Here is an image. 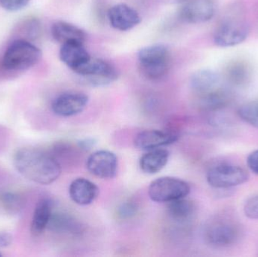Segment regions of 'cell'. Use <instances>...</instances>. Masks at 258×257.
I'll use <instances>...</instances> for the list:
<instances>
[{
  "label": "cell",
  "mask_w": 258,
  "mask_h": 257,
  "mask_svg": "<svg viewBox=\"0 0 258 257\" xmlns=\"http://www.w3.org/2000/svg\"><path fill=\"white\" fill-rule=\"evenodd\" d=\"M220 81L221 76L215 70L200 69L191 76L190 85L197 95H201L218 88Z\"/></svg>",
  "instance_id": "cell-20"
},
{
  "label": "cell",
  "mask_w": 258,
  "mask_h": 257,
  "mask_svg": "<svg viewBox=\"0 0 258 257\" xmlns=\"http://www.w3.org/2000/svg\"><path fill=\"white\" fill-rule=\"evenodd\" d=\"M75 73L79 75L82 83L92 87L109 85L119 77L115 66L101 59L91 58Z\"/></svg>",
  "instance_id": "cell-6"
},
{
  "label": "cell",
  "mask_w": 258,
  "mask_h": 257,
  "mask_svg": "<svg viewBox=\"0 0 258 257\" xmlns=\"http://www.w3.org/2000/svg\"><path fill=\"white\" fill-rule=\"evenodd\" d=\"M196 207L194 202L186 197L180 198L168 202L167 212L172 220L185 222L192 218L195 213Z\"/></svg>",
  "instance_id": "cell-22"
},
{
  "label": "cell",
  "mask_w": 258,
  "mask_h": 257,
  "mask_svg": "<svg viewBox=\"0 0 258 257\" xmlns=\"http://www.w3.org/2000/svg\"><path fill=\"white\" fill-rule=\"evenodd\" d=\"M247 164L253 173L258 175V149L248 155L247 158Z\"/></svg>",
  "instance_id": "cell-29"
},
{
  "label": "cell",
  "mask_w": 258,
  "mask_h": 257,
  "mask_svg": "<svg viewBox=\"0 0 258 257\" xmlns=\"http://www.w3.org/2000/svg\"><path fill=\"white\" fill-rule=\"evenodd\" d=\"M42 53L38 47L25 39H17L3 54L2 65L8 71H23L39 63Z\"/></svg>",
  "instance_id": "cell-5"
},
{
  "label": "cell",
  "mask_w": 258,
  "mask_h": 257,
  "mask_svg": "<svg viewBox=\"0 0 258 257\" xmlns=\"http://www.w3.org/2000/svg\"><path fill=\"white\" fill-rule=\"evenodd\" d=\"M215 13L212 0H187L180 9L181 19L189 24H201L210 21Z\"/></svg>",
  "instance_id": "cell-11"
},
{
  "label": "cell",
  "mask_w": 258,
  "mask_h": 257,
  "mask_svg": "<svg viewBox=\"0 0 258 257\" xmlns=\"http://www.w3.org/2000/svg\"><path fill=\"white\" fill-rule=\"evenodd\" d=\"M224 75L229 84L242 89L249 85L252 81L254 67L251 62L245 59H233L226 66Z\"/></svg>",
  "instance_id": "cell-12"
},
{
  "label": "cell",
  "mask_w": 258,
  "mask_h": 257,
  "mask_svg": "<svg viewBox=\"0 0 258 257\" xmlns=\"http://www.w3.org/2000/svg\"><path fill=\"white\" fill-rule=\"evenodd\" d=\"M86 167L91 174L98 178L111 179L117 173L118 158L110 151H97L88 158Z\"/></svg>",
  "instance_id": "cell-9"
},
{
  "label": "cell",
  "mask_w": 258,
  "mask_h": 257,
  "mask_svg": "<svg viewBox=\"0 0 258 257\" xmlns=\"http://www.w3.org/2000/svg\"><path fill=\"white\" fill-rule=\"evenodd\" d=\"M238 115L244 122L258 128V99L242 104L238 110Z\"/></svg>",
  "instance_id": "cell-25"
},
{
  "label": "cell",
  "mask_w": 258,
  "mask_h": 257,
  "mask_svg": "<svg viewBox=\"0 0 258 257\" xmlns=\"http://www.w3.org/2000/svg\"><path fill=\"white\" fill-rule=\"evenodd\" d=\"M29 2L30 0H0V6L9 12H17L25 8Z\"/></svg>",
  "instance_id": "cell-28"
},
{
  "label": "cell",
  "mask_w": 258,
  "mask_h": 257,
  "mask_svg": "<svg viewBox=\"0 0 258 257\" xmlns=\"http://www.w3.org/2000/svg\"><path fill=\"white\" fill-rule=\"evenodd\" d=\"M83 44L78 42H68L62 44L60 50V60L74 72L92 58Z\"/></svg>",
  "instance_id": "cell-16"
},
{
  "label": "cell",
  "mask_w": 258,
  "mask_h": 257,
  "mask_svg": "<svg viewBox=\"0 0 258 257\" xmlns=\"http://www.w3.org/2000/svg\"><path fill=\"white\" fill-rule=\"evenodd\" d=\"M250 25L243 15L240 6L230 8L225 18L221 20L214 33V42L221 48L236 46L246 40Z\"/></svg>",
  "instance_id": "cell-2"
},
{
  "label": "cell",
  "mask_w": 258,
  "mask_h": 257,
  "mask_svg": "<svg viewBox=\"0 0 258 257\" xmlns=\"http://www.w3.org/2000/svg\"><path fill=\"white\" fill-rule=\"evenodd\" d=\"M138 60L141 73L148 79H161L169 71L170 52L167 47L162 44L141 48L138 53Z\"/></svg>",
  "instance_id": "cell-4"
},
{
  "label": "cell",
  "mask_w": 258,
  "mask_h": 257,
  "mask_svg": "<svg viewBox=\"0 0 258 257\" xmlns=\"http://www.w3.org/2000/svg\"><path fill=\"white\" fill-rule=\"evenodd\" d=\"M245 216L251 220H258V195L252 196L245 202L244 206Z\"/></svg>",
  "instance_id": "cell-27"
},
{
  "label": "cell",
  "mask_w": 258,
  "mask_h": 257,
  "mask_svg": "<svg viewBox=\"0 0 258 257\" xmlns=\"http://www.w3.org/2000/svg\"><path fill=\"white\" fill-rule=\"evenodd\" d=\"M99 194V188L95 183L84 178H76L69 187V196L77 205H89Z\"/></svg>",
  "instance_id": "cell-15"
},
{
  "label": "cell",
  "mask_w": 258,
  "mask_h": 257,
  "mask_svg": "<svg viewBox=\"0 0 258 257\" xmlns=\"http://www.w3.org/2000/svg\"><path fill=\"white\" fill-rule=\"evenodd\" d=\"M51 34L57 42L61 44L71 42L84 43L87 39V34L84 30L74 24L63 21H57L53 24Z\"/></svg>",
  "instance_id": "cell-18"
},
{
  "label": "cell",
  "mask_w": 258,
  "mask_h": 257,
  "mask_svg": "<svg viewBox=\"0 0 258 257\" xmlns=\"http://www.w3.org/2000/svg\"><path fill=\"white\" fill-rule=\"evenodd\" d=\"M12 243V236L7 232H0V247H9Z\"/></svg>",
  "instance_id": "cell-30"
},
{
  "label": "cell",
  "mask_w": 258,
  "mask_h": 257,
  "mask_svg": "<svg viewBox=\"0 0 258 257\" xmlns=\"http://www.w3.org/2000/svg\"><path fill=\"white\" fill-rule=\"evenodd\" d=\"M108 19L113 28L127 31L141 22L138 12L125 3L112 6L108 11Z\"/></svg>",
  "instance_id": "cell-14"
},
{
  "label": "cell",
  "mask_w": 258,
  "mask_h": 257,
  "mask_svg": "<svg viewBox=\"0 0 258 257\" xmlns=\"http://www.w3.org/2000/svg\"><path fill=\"white\" fill-rule=\"evenodd\" d=\"M190 193L187 182L174 177H162L153 181L149 186L150 199L158 203H168L171 201L186 197Z\"/></svg>",
  "instance_id": "cell-7"
},
{
  "label": "cell",
  "mask_w": 258,
  "mask_h": 257,
  "mask_svg": "<svg viewBox=\"0 0 258 257\" xmlns=\"http://www.w3.org/2000/svg\"><path fill=\"white\" fill-rule=\"evenodd\" d=\"M169 155L166 149L158 148L149 150L140 159V167L143 172L149 175L158 173L168 164Z\"/></svg>",
  "instance_id": "cell-21"
},
{
  "label": "cell",
  "mask_w": 258,
  "mask_h": 257,
  "mask_svg": "<svg viewBox=\"0 0 258 257\" xmlns=\"http://www.w3.org/2000/svg\"><path fill=\"white\" fill-rule=\"evenodd\" d=\"M89 97L82 92H65L53 101L51 109L54 114L62 117L75 116L83 111Z\"/></svg>",
  "instance_id": "cell-10"
},
{
  "label": "cell",
  "mask_w": 258,
  "mask_h": 257,
  "mask_svg": "<svg viewBox=\"0 0 258 257\" xmlns=\"http://www.w3.org/2000/svg\"><path fill=\"white\" fill-rule=\"evenodd\" d=\"M95 143H96V141L94 139L86 138L79 141L78 146L80 149H83V150H89L95 146Z\"/></svg>",
  "instance_id": "cell-31"
},
{
  "label": "cell",
  "mask_w": 258,
  "mask_h": 257,
  "mask_svg": "<svg viewBox=\"0 0 258 257\" xmlns=\"http://www.w3.org/2000/svg\"><path fill=\"white\" fill-rule=\"evenodd\" d=\"M231 94L229 91L217 88L206 93L198 95L197 104L203 111L216 112L223 110L231 101Z\"/></svg>",
  "instance_id": "cell-17"
},
{
  "label": "cell",
  "mask_w": 258,
  "mask_h": 257,
  "mask_svg": "<svg viewBox=\"0 0 258 257\" xmlns=\"http://www.w3.org/2000/svg\"><path fill=\"white\" fill-rule=\"evenodd\" d=\"M13 164L23 177L42 185L57 181L62 172L60 163L55 157L33 148L18 149L14 155Z\"/></svg>",
  "instance_id": "cell-1"
},
{
  "label": "cell",
  "mask_w": 258,
  "mask_h": 257,
  "mask_svg": "<svg viewBox=\"0 0 258 257\" xmlns=\"http://www.w3.org/2000/svg\"><path fill=\"white\" fill-rule=\"evenodd\" d=\"M0 204L5 211L10 214H17L24 207V199L18 193L6 192L0 195Z\"/></svg>",
  "instance_id": "cell-24"
},
{
  "label": "cell",
  "mask_w": 258,
  "mask_h": 257,
  "mask_svg": "<svg viewBox=\"0 0 258 257\" xmlns=\"http://www.w3.org/2000/svg\"><path fill=\"white\" fill-rule=\"evenodd\" d=\"M138 211V205L135 201L123 202L117 209V216L121 220H127L134 217Z\"/></svg>",
  "instance_id": "cell-26"
},
{
  "label": "cell",
  "mask_w": 258,
  "mask_h": 257,
  "mask_svg": "<svg viewBox=\"0 0 258 257\" xmlns=\"http://www.w3.org/2000/svg\"><path fill=\"white\" fill-rule=\"evenodd\" d=\"M249 174L239 166L220 164L212 166L206 174L208 184L216 189H228L242 185L249 180Z\"/></svg>",
  "instance_id": "cell-8"
},
{
  "label": "cell",
  "mask_w": 258,
  "mask_h": 257,
  "mask_svg": "<svg viewBox=\"0 0 258 257\" xmlns=\"http://www.w3.org/2000/svg\"><path fill=\"white\" fill-rule=\"evenodd\" d=\"M1 256H2V254H1V253H0V257H1Z\"/></svg>",
  "instance_id": "cell-32"
},
{
  "label": "cell",
  "mask_w": 258,
  "mask_h": 257,
  "mask_svg": "<svg viewBox=\"0 0 258 257\" xmlns=\"http://www.w3.org/2000/svg\"><path fill=\"white\" fill-rule=\"evenodd\" d=\"M52 213L53 203L51 199L44 198L37 202L32 219V234L41 235L48 228Z\"/></svg>",
  "instance_id": "cell-19"
},
{
  "label": "cell",
  "mask_w": 258,
  "mask_h": 257,
  "mask_svg": "<svg viewBox=\"0 0 258 257\" xmlns=\"http://www.w3.org/2000/svg\"><path fill=\"white\" fill-rule=\"evenodd\" d=\"M178 134L173 131L147 130L135 137V146L140 150L149 151L172 144L178 140Z\"/></svg>",
  "instance_id": "cell-13"
},
{
  "label": "cell",
  "mask_w": 258,
  "mask_h": 257,
  "mask_svg": "<svg viewBox=\"0 0 258 257\" xmlns=\"http://www.w3.org/2000/svg\"><path fill=\"white\" fill-rule=\"evenodd\" d=\"M242 229L239 222L230 216H218L206 224L204 239L211 247L225 248L241 239Z\"/></svg>",
  "instance_id": "cell-3"
},
{
  "label": "cell",
  "mask_w": 258,
  "mask_h": 257,
  "mask_svg": "<svg viewBox=\"0 0 258 257\" xmlns=\"http://www.w3.org/2000/svg\"><path fill=\"white\" fill-rule=\"evenodd\" d=\"M47 229L55 233L77 234L80 231V226L69 214L53 211Z\"/></svg>",
  "instance_id": "cell-23"
}]
</instances>
